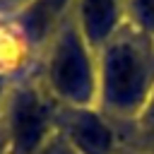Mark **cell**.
Listing matches in <instances>:
<instances>
[{"label": "cell", "instance_id": "obj_1", "mask_svg": "<svg viewBox=\"0 0 154 154\" xmlns=\"http://www.w3.org/2000/svg\"><path fill=\"white\" fill-rule=\"evenodd\" d=\"M154 91L152 53L130 36H113L96 65V103L118 118L142 116Z\"/></svg>", "mask_w": 154, "mask_h": 154}, {"label": "cell", "instance_id": "obj_2", "mask_svg": "<svg viewBox=\"0 0 154 154\" xmlns=\"http://www.w3.org/2000/svg\"><path fill=\"white\" fill-rule=\"evenodd\" d=\"M48 91L70 108H91L96 106V65L89 53L84 36L65 26L48 55L46 65Z\"/></svg>", "mask_w": 154, "mask_h": 154}, {"label": "cell", "instance_id": "obj_3", "mask_svg": "<svg viewBox=\"0 0 154 154\" xmlns=\"http://www.w3.org/2000/svg\"><path fill=\"white\" fill-rule=\"evenodd\" d=\"M55 116L58 108H53L36 87H19L10 91L2 123L12 154H36L55 132Z\"/></svg>", "mask_w": 154, "mask_h": 154}, {"label": "cell", "instance_id": "obj_4", "mask_svg": "<svg viewBox=\"0 0 154 154\" xmlns=\"http://www.w3.org/2000/svg\"><path fill=\"white\" fill-rule=\"evenodd\" d=\"M55 130L70 142L77 154H111L116 137L106 118L91 108L60 106L55 116Z\"/></svg>", "mask_w": 154, "mask_h": 154}, {"label": "cell", "instance_id": "obj_5", "mask_svg": "<svg viewBox=\"0 0 154 154\" xmlns=\"http://www.w3.org/2000/svg\"><path fill=\"white\" fill-rule=\"evenodd\" d=\"M82 36L89 46H106L116 31L113 0H84L82 2Z\"/></svg>", "mask_w": 154, "mask_h": 154}, {"label": "cell", "instance_id": "obj_6", "mask_svg": "<svg viewBox=\"0 0 154 154\" xmlns=\"http://www.w3.org/2000/svg\"><path fill=\"white\" fill-rule=\"evenodd\" d=\"M36 154H77V152H75V149L70 147V142L55 130V132L43 142V147H41Z\"/></svg>", "mask_w": 154, "mask_h": 154}, {"label": "cell", "instance_id": "obj_7", "mask_svg": "<svg viewBox=\"0 0 154 154\" xmlns=\"http://www.w3.org/2000/svg\"><path fill=\"white\" fill-rule=\"evenodd\" d=\"M140 118L144 120V128L149 130V135L154 140V91H152V96H149V101H147V106H144V111H142Z\"/></svg>", "mask_w": 154, "mask_h": 154}, {"label": "cell", "instance_id": "obj_8", "mask_svg": "<svg viewBox=\"0 0 154 154\" xmlns=\"http://www.w3.org/2000/svg\"><path fill=\"white\" fill-rule=\"evenodd\" d=\"M0 154H12L10 140H7V130H5V123H2V116H0Z\"/></svg>", "mask_w": 154, "mask_h": 154}, {"label": "cell", "instance_id": "obj_9", "mask_svg": "<svg viewBox=\"0 0 154 154\" xmlns=\"http://www.w3.org/2000/svg\"><path fill=\"white\" fill-rule=\"evenodd\" d=\"M5 101H7V89H5V82L0 79V108H2Z\"/></svg>", "mask_w": 154, "mask_h": 154}]
</instances>
